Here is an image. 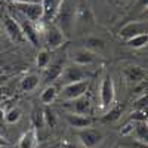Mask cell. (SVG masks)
<instances>
[{
	"label": "cell",
	"mask_w": 148,
	"mask_h": 148,
	"mask_svg": "<svg viewBox=\"0 0 148 148\" xmlns=\"http://www.w3.org/2000/svg\"><path fill=\"white\" fill-rule=\"evenodd\" d=\"M76 10H77L76 0H62L59 5V9L53 21H55V25L64 33V36L73 31L74 21H76Z\"/></svg>",
	"instance_id": "6da1fadb"
},
{
	"label": "cell",
	"mask_w": 148,
	"mask_h": 148,
	"mask_svg": "<svg viewBox=\"0 0 148 148\" xmlns=\"http://www.w3.org/2000/svg\"><path fill=\"white\" fill-rule=\"evenodd\" d=\"M89 89V80H82V82H74L62 86V90L58 93V98L64 102L77 99L80 96H84Z\"/></svg>",
	"instance_id": "7a4b0ae2"
},
{
	"label": "cell",
	"mask_w": 148,
	"mask_h": 148,
	"mask_svg": "<svg viewBox=\"0 0 148 148\" xmlns=\"http://www.w3.org/2000/svg\"><path fill=\"white\" fill-rule=\"evenodd\" d=\"M116 98V89H114V82L113 77L110 74H105L102 83L99 86V104H101V110L107 111L111 108Z\"/></svg>",
	"instance_id": "3957f363"
},
{
	"label": "cell",
	"mask_w": 148,
	"mask_h": 148,
	"mask_svg": "<svg viewBox=\"0 0 148 148\" xmlns=\"http://www.w3.org/2000/svg\"><path fill=\"white\" fill-rule=\"evenodd\" d=\"M19 15L28 19L30 22H42L43 19V8L40 2H27V3H15Z\"/></svg>",
	"instance_id": "277c9868"
},
{
	"label": "cell",
	"mask_w": 148,
	"mask_h": 148,
	"mask_svg": "<svg viewBox=\"0 0 148 148\" xmlns=\"http://www.w3.org/2000/svg\"><path fill=\"white\" fill-rule=\"evenodd\" d=\"M88 77H89V74H88V71L84 70V67H80V65L73 64V65L64 67L59 80L62 82L64 84H68V83H74V82L88 80Z\"/></svg>",
	"instance_id": "5b68a950"
},
{
	"label": "cell",
	"mask_w": 148,
	"mask_h": 148,
	"mask_svg": "<svg viewBox=\"0 0 148 148\" xmlns=\"http://www.w3.org/2000/svg\"><path fill=\"white\" fill-rule=\"evenodd\" d=\"M45 42H46V46H47V51L49 49L55 51V49H58L64 45L65 36L55 24H49L45 30Z\"/></svg>",
	"instance_id": "8992f818"
},
{
	"label": "cell",
	"mask_w": 148,
	"mask_h": 148,
	"mask_svg": "<svg viewBox=\"0 0 148 148\" xmlns=\"http://www.w3.org/2000/svg\"><path fill=\"white\" fill-rule=\"evenodd\" d=\"M77 136H79L82 145L86 147V148H95V147H98L104 141L102 132L98 130V129H90V127L80 129L77 132Z\"/></svg>",
	"instance_id": "52a82bcc"
},
{
	"label": "cell",
	"mask_w": 148,
	"mask_h": 148,
	"mask_svg": "<svg viewBox=\"0 0 148 148\" xmlns=\"http://www.w3.org/2000/svg\"><path fill=\"white\" fill-rule=\"evenodd\" d=\"M3 27H5V31L6 34L9 36V39L15 43H22V42H27L25 37L22 34V30L19 27V24L16 22V19L14 16H9L6 15L5 16V21H3Z\"/></svg>",
	"instance_id": "ba28073f"
},
{
	"label": "cell",
	"mask_w": 148,
	"mask_h": 148,
	"mask_svg": "<svg viewBox=\"0 0 148 148\" xmlns=\"http://www.w3.org/2000/svg\"><path fill=\"white\" fill-rule=\"evenodd\" d=\"M139 34H147V22L145 21H132L129 24H126L119 33V37L123 40H129L135 36Z\"/></svg>",
	"instance_id": "9c48e42d"
},
{
	"label": "cell",
	"mask_w": 148,
	"mask_h": 148,
	"mask_svg": "<svg viewBox=\"0 0 148 148\" xmlns=\"http://www.w3.org/2000/svg\"><path fill=\"white\" fill-rule=\"evenodd\" d=\"M16 22L19 24V27L22 30V34H24V37H25V40L30 42L36 47L39 46V30L33 25V22H30L28 19H25L24 16H21L19 19H16Z\"/></svg>",
	"instance_id": "30bf717a"
},
{
	"label": "cell",
	"mask_w": 148,
	"mask_h": 148,
	"mask_svg": "<svg viewBox=\"0 0 148 148\" xmlns=\"http://www.w3.org/2000/svg\"><path fill=\"white\" fill-rule=\"evenodd\" d=\"M65 107L68 110V113L80 114V116H88L90 111V101L86 96H80L77 99H73L65 102Z\"/></svg>",
	"instance_id": "8fae6325"
},
{
	"label": "cell",
	"mask_w": 148,
	"mask_h": 148,
	"mask_svg": "<svg viewBox=\"0 0 148 148\" xmlns=\"http://www.w3.org/2000/svg\"><path fill=\"white\" fill-rule=\"evenodd\" d=\"M73 61L76 65H80V67H88V65H92L95 61H96V53L88 51V49H77L76 52L73 53Z\"/></svg>",
	"instance_id": "7c38bea8"
},
{
	"label": "cell",
	"mask_w": 148,
	"mask_h": 148,
	"mask_svg": "<svg viewBox=\"0 0 148 148\" xmlns=\"http://www.w3.org/2000/svg\"><path fill=\"white\" fill-rule=\"evenodd\" d=\"M65 121L74 129H86L90 127L92 125V119L89 116H80V114H74V113H67L65 114Z\"/></svg>",
	"instance_id": "4fadbf2b"
},
{
	"label": "cell",
	"mask_w": 148,
	"mask_h": 148,
	"mask_svg": "<svg viewBox=\"0 0 148 148\" xmlns=\"http://www.w3.org/2000/svg\"><path fill=\"white\" fill-rule=\"evenodd\" d=\"M61 2H62V0H40L42 8H43V19H42V22L53 21L56 12L59 9Z\"/></svg>",
	"instance_id": "5bb4252c"
},
{
	"label": "cell",
	"mask_w": 148,
	"mask_h": 148,
	"mask_svg": "<svg viewBox=\"0 0 148 148\" xmlns=\"http://www.w3.org/2000/svg\"><path fill=\"white\" fill-rule=\"evenodd\" d=\"M39 144V136H37V127L31 126L28 130L22 133V136L18 142V148H36Z\"/></svg>",
	"instance_id": "9a60e30c"
},
{
	"label": "cell",
	"mask_w": 148,
	"mask_h": 148,
	"mask_svg": "<svg viewBox=\"0 0 148 148\" xmlns=\"http://www.w3.org/2000/svg\"><path fill=\"white\" fill-rule=\"evenodd\" d=\"M123 76L125 79L129 82V83H142L145 80V76L147 73L142 67H138V65H132V67H127L123 71Z\"/></svg>",
	"instance_id": "2e32d148"
},
{
	"label": "cell",
	"mask_w": 148,
	"mask_h": 148,
	"mask_svg": "<svg viewBox=\"0 0 148 148\" xmlns=\"http://www.w3.org/2000/svg\"><path fill=\"white\" fill-rule=\"evenodd\" d=\"M62 70H64V67L61 65L59 62H55V64L51 62V64L45 68L43 79H40V80H43L45 83H52V82H55V80H59L61 74H62Z\"/></svg>",
	"instance_id": "e0dca14e"
},
{
	"label": "cell",
	"mask_w": 148,
	"mask_h": 148,
	"mask_svg": "<svg viewBox=\"0 0 148 148\" xmlns=\"http://www.w3.org/2000/svg\"><path fill=\"white\" fill-rule=\"evenodd\" d=\"M58 93L59 89L56 88L55 84H47L46 88L43 89V92L40 93V101L45 105H51L52 102H55L58 99Z\"/></svg>",
	"instance_id": "ac0fdd59"
},
{
	"label": "cell",
	"mask_w": 148,
	"mask_h": 148,
	"mask_svg": "<svg viewBox=\"0 0 148 148\" xmlns=\"http://www.w3.org/2000/svg\"><path fill=\"white\" fill-rule=\"evenodd\" d=\"M40 84V77L37 74H27L25 77L21 80V89L24 92H33L37 89V86Z\"/></svg>",
	"instance_id": "d6986e66"
},
{
	"label": "cell",
	"mask_w": 148,
	"mask_h": 148,
	"mask_svg": "<svg viewBox=\"0 0 148 148\" xmlns=\"http://www.w3.org/2000/svg\"><path fill=\"white\" fill-rule=\"evenodd\" d=\"M105 42L101 39V37H96V36H92V37H88L84 40V49H88L90 52H96V51H104L105 49Z\"/></svg>",
	"instance_id": "ffe728a7"
},
{
	"label": "cell",
	"mask_w": 148,
	"mask_h": 148,
	"mask_svg": "<svg viewBox=\"0 0 148 148\" xmlns=\"http://www.w3.org/2000/svg\"><path fill=\"white\" fill-rule=\"evenodd\" d=\"M121 113H123V105L113 107V108H110L108 113L102 117V121L104 123H114V121H117L121 117Z\"/></svg>",
	"instance_id": "44dd1931"
},
{
	"label": "cell",
	"mask_w": 148,
	"mask_h": 148,
	"mask_svg": "<svg viewBox=\"0 0 148 148\" xmlns=\"http://www.w3.org/2000/svg\"><path fill=\"white\" fill-rule=\"evenodd\" d=\"M51 52L47 51V49H43V51H40L39 53H37V58H36V65L37 68H42L45 70L49 64H51Z\"/></svg>",
	"instance_id": "7402d4cb"
},
{
	"label": "cell",
	"mask_w": 148,
	"mask_h": 148,
	"mask_svg": "<svg viewBox=\"0 0 148 148\" xmlns=\"http://www.w3.org/2000/svg\"><path fill=\"white\" fill-rule=\"evenodd\" d=\"M22 117V110L19 107H14L6 111L5 114V121L9 123V125H15V123L19 121V119Z\"/></svg>",
	"instance_id": "603a6c76"
},
{
	"label": "cell",
	"mask_w": 148,
	"mask_h": 148,
	"mask_svg": "<svg viewBox=\"0 0 148 148\" xmlns=\"http://www.w3.org/2000/svg\"><path fill=\"white\" fill-rule=\"evenodd\" d=\"M133 130H135V135L138 136V139L147 144V138H148V126H147V121H138V123H135Z\"/></svg>",
	"instance_id": "cb8c5ba5"
},
{
	"label": "cell",
	"mask_w": 148,
	"mask_h": 148,
	"mask_svg": "<svg viewBox=\"0 0 148 148\" xmlns=\"http://www.w3.org/2000/svg\"><path fill=\"white\" fill-rule=\"evenodd\" d=\"M147 42H148V36L147 34H139V36H135V37H132V39L126 40V45L132 49H141L147 45Z\"/></svg>",
	"instance_id": "d4e9b609"
},
{
	"label": "cell",
	"mask_w": 148,
	"mask_h": 148,
	"mask_svg": "<svg viewBox=\"0 0 148 148\" xmlns=\"http://www.w3.org/2000/svg\"><path fill=\"white\" fill-rule=\"evenodd\" d=\"M43 123L46 126H49V127H55L56 126V123H58V117H56V114L53 113L52 110H45L43 111Z\"/></svg>",
	"instance_id": "484cf974"
},
{
	"label": "cell",
	"mask_w": 148,
	"mask_h": 148,
	"mask_svg": "<svg viewBox=\"0 0 148 148\" xmlns=\"http://www.w3.org/2000/svg\"><path fill=\"white\" fill-rule=\"evenodd\" d=\"M147 110V93H142L133 104V111H145Z\"/></svg>",
	"instance_id": "4316f807"
},
{
	"label": "cell",
	"mask_w": 148,
	"mask_h": 148,
	"mask_svg": "<svg viewBox=\"0 0 148 148\" xmlns=\"http://www.w3.org/2000/svg\"><path fill=\"white\" fill-rule=\"evenodd\" d=\"M129 121L138 123V121H147V113L145 111H132L129 117Z\"/></svg>",
	"instance_id": "83f0119b"
},
{
	"label": "cell",
	"mask_w": 148,
	"mask_h": 148,
	"mask_svg": "<svg viewBox=\"0 0 148 148\" xmlns=\"http://www.w3.org/2000/svg\"><path fill=\"white\" fill-rule=\"evenodd\" d=\"M133 126H135V123H133V121H129L127 125L123 126V129L120 130V133L123 135V136H127V135L133 133Z\"/></svg>",
	"instance_id": "f1b7e54d"
},
{
	"label": "cell",
	"mask_w": 148,
	"mask_h": 148,
	"mask_svg": "<svg viewBox=\"0 0 148 148\" xmlns=\"http://www.w3.org/2000/svg\"><path fill=\"white\" fill-rule=\"evenodd\" d=\"M125 2L126 0H108V3L113 6H121V5H125Z\"/></svg>",
	"instance_id": "f546056e"
},
{
	"label": "cell",
	"mask_w": 148,
	"mask_h": 148,
	"mask_svg": "<svg viewBox=\"0 0 148 148\" xmlns=\"http://www.w3.org/2000/svg\"><path fill=\"white\" fill-rule=\"evenodd\" d=\"M6 145H9V141L3 136H0V147H6Z\"/></svg>",
	"instance_id": "4dcf8cb0"
},
{
	"label": "cell",
	"mask_w": 148,
	"mask_h": 148,
	"mask_svg": "<svg viewBox=\"0 0 148 148\" xmlns=\"http://www.w3.org/2000/svg\"><path fill=\"white\" fill-rule=\"evenodd\" d=\"M15 3H27V2H37V0H14Z\"/></svg>",
	"instance_id": "1f68e13d"
},
{
	"label": "cell",
	"mask_w": 148,
	"mask_h": 148,
	"mask_svg": "<svg viewBox=\"0 0 148 148\" xmlns=\"http://www.w3.org/2000/svg\"><path fill=\"white\" fill-rule=\"evenodd\" d=\"M139 5L145 9V8H147V5H148V0H139Z\"/></svg>",
	"instance_id": "d6a6232c"
}]
</instances>
